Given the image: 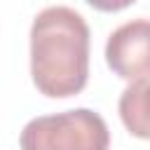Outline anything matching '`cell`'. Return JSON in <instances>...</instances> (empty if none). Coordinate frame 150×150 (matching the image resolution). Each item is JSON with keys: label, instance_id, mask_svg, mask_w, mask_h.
I'll return each mask as SVG.
<instances>
[{"label": "cell", "instance_id": "cell-1", "mask_svg": "<svg viewBox=\"0 0 150 150\" xmlns=\"http://www.w3.org/2000/svg\"><path fill=\"white\" fill-rule=\"evenodd\" d=\"M30 75L40 94L68 98L89 80V26L66 5L45 7L30 26Z\"/></svg>", "mask_w": 150, "mask_h": 150}, {"label": "cell", "instance_id": "cell-2", "mask_svg": "<svg viewBox=\"0 0 150 150\" xmlns=\"http://www.w3.org/2000/svg\"><path fill=\"white\" fill-rule=\"evenodd\" d=\"M19 145L21 150H108L110 131L98 112L75 108L30 120L21 129Z\"/></svg>", "mask_w": 150, "mask_h": 150}, {"label": "cell", "instance_id": "cell-3", "mask_svg": "<svg viewBox=\"0 0 150 150\" xmlns=\"http://www.w3.org/2000/svg\"><path fill=\"white\" fill-rule=\"evenodd\" d=\"M105 63L122 80H150V19L117 26L105 42Z\"/></svg>", "mask_w": 150, "mask_h": 150}, {"label": "cell", "instance_id": "cell-4", "mask_svg": "<svg viewBox=\"0 0 150 150\" xmlns=\"http://www.w3.org/2000/svg\"><path fill=\"white\" fill-rule=\"evenodd\" d=\"M117 110L131 136L150 141V80L131 82L122 91Z\"/></svg>", "mask_w": 150, "mask_h": 150}, {"label": "cell", "instance_id": "cell-5", "mask_svg": "<svg viewBox=\"0 0 150 150\" xmlns=\"http://www.w3.org/2000/svg\"><path fill=\"white\" fill-rule=\"evenodd\" d=\"M136 0H87V5H91L98 12H120L129 5H134Z\"/></svg>", "mask_w": 150, "mask_h": 150}]
</instances>
